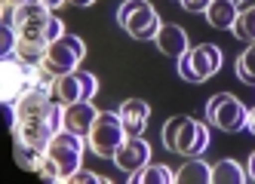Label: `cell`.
I'll return each mask as SVG.
<instances>
[{"label":"cell","mask_w":255,"mask_h":184,"mask_svg":"<svg viewBox=\"0 0 255 184\" xmlns=\"http://www.w3.org/2000/svg\"><path fill=\"white\" fill-rule=\"evenodd\" d=\"M99 117V110L89 104V101H71L65 104V117H62V129H68V132H74V135H89V129H93Z\"/></svg>","instance_id":"13"},{"label":"cell","mask_w":255,"mask_h":184,"mask_svg":"<svg viewBox=\"0 0 255 184\" xmlns=\"http://www.w3.org/2000/svg\"><path fill=\"white\" fill-rule=\"evenodd\" d=\"M3 3H25V0H3Z\"/></svg>","instance_id":"30"},{"label":"cell","mask_w":255,"mask_h":184,"mask_svg":"<svg viewBox=\"0 0 255 184\" xmlns=\"http://www.w3.org/2000/svg\"><path fill=\"white\" fill-rule=\"evenodd\" d=\"M117 22L123 25L126 34H132L135 40H154L160 31V15L148 0H126L117 9Z\"/></svg>","instance_id":"3"},{"label":"cell","mask_w":255,"mask_h":184,"mask_svg":"<svg viewBox=\"0 0 255 184\" xmlns=\"http://www.w3.org/2000/svg\"><path fill=\"white\" fill-rule=\"evenodd\" d=\"M46 154L52 157V163L59 166L62 172V181L80 169V160H83V135H74L68 132V129H59L56 135H52V141L46 144Z\"/></svg>","instance_id":"8"},{"label":"cell","mask_w":255,"mask_h":184,"mask_svg":"<svg viewBox=\"0 0 255 184\" xmlns=\"http://www.w3.org/2000/svg\"><path fill=\"white\" fill-rule=\"evenodd\" d=\"M237 77L246 86H255V43H249V49L237 59Z\"/></svg>","instance_id":"22"},{"label":"cell","mask_w":255,"mask_h":184,"mask_svg":"<svg viewBox=\"0 0 255 184\" xmlns=\"http://www.w3.org/2000/svg\"><path fill=\"white\" fill-rule=\"evenodd\" d=\"M62 184H105V178L102 175H96V172H86V169H77V172H71Z\"/></svg>","instance_id":"23"},{"label":"cell","mask_w":255,"mask_h":184,"mask_svg":"<svg viewBox=\"0 0 255 184\" xmlns=\"http://www.w3.org/2000/svg\"><path fill=\"white\" fill-rule=\"evenodd\" d=\"M234 3H237V6H246V3H252V0H234Z\"/></svg>","instance_id":"29"},{"label":"cell","mask_w":255,"mask_h":184,"mask_svg":"<svg viewBox=\"0 0 255 184\" xmlns=\"http://www.w3.org/2000/svg\"><path fill=\"white\" fill-rule=\"evenodd\" d=\"M129 181H135V184H172L175 172L169 169V166H163V163H148L141 172L129 175Z\"/></svg>","instance_id":"18"},{"label":"cell","mask_w":255,"mask_h":184,"mask_svg":"<svg viewBox=\"0 0 255 184\" xmlns=\"http://www.w3.org/2000/svg\"><path fill=\"white\" fill-rule=\"evenodd\" d=\"M126 138H129V135H126V129H123L120 114H114V110H99L93 129H89V135H86V144L93 147L99 157H114L117 147Z\"/></svg>","instance_id":"5"},{"label":"cell","mask_w":255,"mask_h":184,"mask_svg":"<svg viewBox=\"0 0 255 184\" xmlns=\"http://www.w3.org/2000/svg\"><path fill=\"white\" fill-rule=\"evenodd\" d=\"M249 175L240 169V163H234V160H222V163H215L212 166V184H243Z\"/></svg>","instance_id":"19"},{"label":"cell","mask_w":255,"mask_h":184,"mask_svg":"<svg viewBox=\"0 0 255 184\" xmlns=\"http://www.w3.org/2000/svg\"><path fill=\"white\" fill-rule=\"evenodd\" d=\"M12 135L15 144L25 147V151H46V144L56 135V126L46 120H19L12 123Z\"/></svg>","instance_id":"11"},{"label":"cell","mask_w":255,"mask_h":184,"mask_svg":"<svg viewBox=\"0 0 255 184\" xmlns=\"http://www.w3.org/2000/svg\"><path fill=\"white\" fill-rule=\"evenodd\" d=\"M120 120H123V129H126V135L129 138H138L144 132V126H148V117H151V107L148 101H141V98H126L120 104Z\"/></svg>","instance_id":"14"},{"label":"cell","mask_w":255,"mask_h":184,"mask_svg":"<svg viewBox=\"0 0 255 184\" xmlns=\"http://www.w3.org/2000/svg\"><path fill=\"white\" fill-rule=\"evenodd\" d=\"M68 3H74V6H89V3H96V0H68Z\"/></svg>","instance_id":"28"},{"label":"cell","mask_w":255,"mask_h":184,"mask_svg":"<svg viewBox=\"0 0 255 184\" xmlns=\"http://www.w3.org/2000/svg\"><path fill=\"white\" fill-rule=\"evenodd\" d=\"M157 46L166 52V55H172V59H181L191 46H188V34H185V28L181 25H160V31H157Z\"/></svg>","instance_id":"15"},{"label":"cell","mask_w":255,"mask_h":184,"mask_svg":"<svg viewBox=\"0 0 255 184\" xmlns=\"http://www.w3.org/2000/svg\"><path fill=\"white\" fill-rule=\"evenodd\" d=\"M99 89V80L86 71H68L62 77L52 83V98L59 104H71V101H89Z\"/></svg>","instance_id":"9"},{"label":"cell","mask_w":255,"mask_h":184,"mask_svg":"<svg viewBox=\"0 0 255 184\" xmlns=\"http://www.w3.org/2000/svg\"><path fill=\"white\" fill-rule=\"evenodd\" d=\"M234 37L237 40H246V43H255V6L243 9L240 15H237V22H234Z\"/></svg>","instance_id":"21"},{"label":"cell","mask_w":255,"mask_h":184,"mask_svg":"<svg viewBox=\"0 0 255 184\" xmlns=\"http://www.w3.org/2000/svg\"><path fill=\"white\" fill-rule=\"evenodd\" d=\"M83 55H86V43L80 40V37H74V34H62L56 43L46 46V59H43V65H46L52 74H56V77H62V74L80 68Z\"/></svg>","instance_id":"7"},{"label":"cell","mask_w":255,"mask_h":184,"mask_svg":"<svg viewBox=\"0 0 255 184\" xmlns=\"http://www.w3.org/2000/svg\"><path fill=\"white\" fill-rule=\"evenodd\" d=\"M12 31H15V37H19V40H31V43L49 46V43H56L59 37L65 34V22L46 9V12H40V15L28 18V22H22L19 28H12Z\"/></svg>","instance_id":"10"},{"label":"cell","mask_w":255,"mask_h":184,"mask_svg":"<svg viewBox=\"0 0 255 184\" xmlns=\"http://www.w3.org/2000/svg\"><path fill=\"white\" fill-rule=\"evenodd\" d=\"M249 178H252V181H255V154H252V157H249Z\"/></svg>","instance_id":"27"},{"label":"cell","mask_w":255,"mask_h":184,"mask_svg":"<svg viewBox=\"0 0 255 184\" xmlns=\"http://www.w3.org/2000/svg\"><path fill=\"white\" fill-rule=\"evenodd\" d=\"M209 178H212V166H206L203 160H197V157H191V160L175 172V181H178V184H206Z\"/></svg>","instance_id":"17"},{"label":"cell","mask_w":255,"mask_h":184,"mask_svg":"<svg viewBox=\"0 0 255 184\" xmlns=\"http://www.w3.org/2000/svg\"><path fill=\"white\" fill-rule=\"evenodd\" d=\"M163 144L181 157H200L209 147V129L194 117H172L163 126Z\"/></svg>","instance_id":"1"},{"label":"cell","mask_w":255,"mask_h":184,"mask_svg":"<svg viewBox=\"0 0 255 184\" xmlns=\"http://www.w3.org/2000/svg\"><path fill=\"white\" fill-rule=\"evenodd\" d=\"M246 129H249V132L255 135V107L249 110V117H246Z\"/></svg>","instance_id":"26"},{"label":"cell","mask_w":255,"mask_h":184,"mask_svg":"<svg viewBox=\"0 0 255 184\" xmlns=\"http://www.w3.org/2000/svg\"><path fill=\"white\" fill-rule=\"evenodd\" d=\"M246 117H249L246 104L240 98H234L231 92H218L206 104V120L215 123L222 132H240V129H246Z\"/></svg>","instance_id":"6"},{"label":"cell","mask_w":255,"mask_h":184,"mask_svg":"<svg viewBox=\"0 0 255 184\" xmlns=\"http://www.w3.org/2000/svg\"><path fill=\"white\" fill-rule=\"evenodd\" d=\"M111 160L117 163V169H120V172L135 175V172H141L144 166L151 163V144H148V141H141V135H138V138H126V141L117 147V154H114Z\"/></svg>","instance_id":"12"},{"label":"cell","mask_w":255,"mask_h":184,"mask_svg":"<svg viewBox=\"0 0 255 184\" xmlns=\"http://www.w3.org/2000/svg\"><path fill=\"white\" fill-rule=\"evenodd\" d=\"M212 0H181V6H185L188 12H206Z\"/></svg>","instance_id":"24"},{"label":"cell","mask_w":255,"mask_h":184,"mask_svg":"<svg viewBox=\"0 0 255 184\" xmlns=\"http://www.w3.org/2000/svg\"><path fill=\"white\" fill-rule=\"evenodd\" d=\"M40 3H43L46 9H59L62 3H68V0H40Z\"/></svg>","instance_id":"25"},{"label":"cell","mask_w":255,"mask_h":184,"mask_svg":"<svg viewBox=\"0 0 255 184\" xmlns=\"http://www.w3.org/2000/svg\"><path fill=\"white\" fill-rule=\"evenodd\" d=\"M31 89H40V74L34 65L22 62L19 55H3V65H0V95L3 104L12 107L22 95H28Z\"/></svg>","instance_id":"2"},{"label":"cell","mask_w":255,"mask_h":184,"mask_svg":"<svg viewBox=\"0 0 255 184\" xmlns=\"http://www.w3.org/2000/svg\"><path fill=\"white\" fill-rule=\"evenodd\" d=\"M237 3L234 0H212L209 9H206V18H209V25L212 28H222V31H231L234 22H237Z\"/></svg>","instance_id":"16"},{"label":"cell","mask_w":255,"mask_h":184,"mask_svg":"<svg viewBox=\"0 0 255 184\" xmlns=\"http://www.w3.org/2000/svg\"><path fill=\"white\" fill-rule=\"evenodd\" d=\"M12 55H19L22 62H28V65H43V59H46V46H40V43H31V40H19L15 37V46H12Z\"/></svg>","instance_id":"20"},{"label":"cell","mask_w":255,"mask_h":184,"mask_svg":"<svg viewBox=\"0 0 255 184\" xmlns=\"http://www.w3.org/2000/svg\"><path fill=\"white\" fill-rule=\"evenodd\" d=\"M218 68H222V49H218L215 43L191 46L178 59V74H181V80H188V83L209 80L212 74H218Z\"/></svg>","instance_id":"4"}]
</instances>
